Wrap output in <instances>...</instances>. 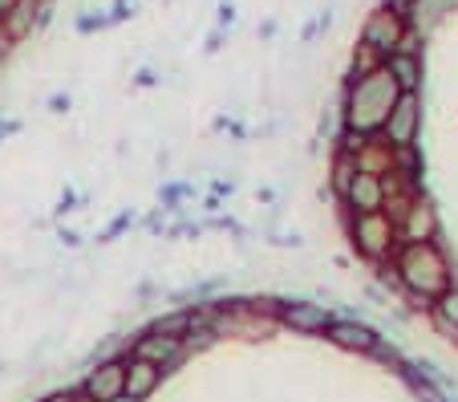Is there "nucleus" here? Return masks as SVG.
I'll use <instances>...</instances> for the list:
<instances>
[{
    "label": "nucleus",
    "mask_w": 458,
    "mask_h": 402,
    "mask_svg": "<svg viewBox=\"0 0 458 402\" xmlns=\"http://www.w3.org/2000/svg\"><path fill=\"white\" fill-rule=\"evenodd\" d=\"M381 134H386V147L389 150H410L422 134V98L418 94H402L394 102V110L386 114L381 123Z\"/></svg>",
    "instance_id": "5"
},
{
    "label": "nucleus",
    "mask_w": 458,
    "mask_h": 402,
    "mask_svg": "<svg viewBox=\"0 0 458 402\" xmlns=\"http://www.w3.org/2000/svg\"><path fill=\"white\" fill-rule=\"evenodd\" d=\"M402 98L398 81L386 73V65L369 73H357L345 86V102H341V118H345V134H361L369 139L373 131H381L386 114L394 110V102Z\"/></svg>",
    "instance_id": "1"
},
{
    "label": "nucleus",
    "mask_w": 458,
    "mask_h": 402,
    "mask_svg": "<svg viewBox=\"0 0 458 402\" xmlns=\"http://www.w3.org/2000/svg\"><path fill=\"white\" fill-rule=\"evenodd\" d=\"M341 200H345V208H353V216L381 211L386 208V179H381V171H361V167H357V175L349 179Z\"/></svg>",
    "instance_id": "6"
},
{
    "label": "nucleus",
    "mask_w": 458,
    "mask_h": 402,
    "mask_svg": "<svg viewBox=\"0 0 458 402\" xmlns=\"http://www.w3.org/2000/svg\"><path fill=\"white\" fill-rule=\"evenodd\" d=\"M325 333H329V338L337 341L341 350H357V354H373V346L381 341L365 321H333Z\"/></svg>",
    "instance_id": "13"
},
{
    "label": "nucleus",
    "mask_w": 458,
    "mask_h": 402,
    "mask_svg": "<svg viewBox=\"0 0 458 402\" xmlns=\"http://www.w3.org/2000/svg\"><path fill=\"white\" fill-rule=\"evenodd\" d=\"M134 358H147V362H155V366H163V370H171L174 362L182 358V338H171V333H142L139 341H134Z\"/></svg>",
    "instance_id": "11"
},
{
    "label": "nucleus",
    "mask_w": 458,
    "mask_h": 402,
    "mask_svg": "<svg viewBox=\"0 0 458 402\" xmlns=\"http://www.w3.org/2000/svg\"><path fill=\"white\" fill-rule=\"evenodd\" d=\"M163 374H166L163 366H155V362L134 358V354H130L126 378H122V402H147V398H155V390L163 386Z\"/></svg>",
    "instance_id": "8"
},
{
    "label": "nucleus",
    "mask_w": 458,
    "mask_h": 402,
    "mask_svg": "<svg viewBox=\"0 0 458 402\" xmlns=\"http://www.w3.org/2000/svg\"><path fill=\"white\" fill-rule=\"evenodd\" d=\"M406 37H410L406 17H402L398 9H389V4H377V9L365 17V25H361V49L377 53L381 62H386L394 49H402Z\"/></svg>",
    "instance_id": "3"
},
{
    "label": "nucleus",
    "mask_w": 458,
    "mask_h": 402,
    "mask_svg": "<svg viewBox=\"0 0 458 402\" xmlns=\"http://www.w3.org/2000/svg\"><path fill=\"white\" fill-rule=\"evenodd\" d=\"M122 378H126V362L110 358L98 370H89L86 382H81V394L89 402H122Z\"/></svg>",
    "instance_id": "9"
},
{
    "label": "nucleus",
    "mask_w": 458,
    "mask_h": 402,
    "mask_svg": "<svg viewBox=\"0 0 458 402\" xmlns=\"http://www.w3.org/2000/svg\"><path fill=\"white\" fill-rule=\"evenodd\" d=\"M442 313H446L450 321H458V297H454V293H446V297H442Z\"/></svg>",
    "instance_id": "15"
},
{
    "label": "nucleus",
    "mask_w": 458,
    "mask_h": 402,
    "mask_svg": "<svg viewBox=\"0 0 458 402\" xmlns=\"http://www.w3.org/2000/svg\"><path fill=\"white\" fill-rule=\"evenodd\" d=\"M454 9H458V0H410L406 4V29L410 33H430V29Z\"/></svg>",
    "instance_id": "12"
},
{
    "label": "nucleus",
    "mask_w": 458,
    "mask_h": 402,
    "mask_svg": "<svg viewBox=\"0 0 458 402\" xmlns=\"http://www.w3.org/2000/svg\"><path fill=\"white\" fill-rule=\"evenodd\" d=\"M381 65H386L389 78L398 81L402 94H418V90H422V73H426V65H422V53L414 49V41H410V37L402 41V49H394Z\"/></svg>",
    "instance_id": "7"
},
{
    "label": "nucleus",
    "mask_w": 458,
    "mask_h": 402,
    "mask_svg": "<svg viewBox=\"0 0 458 402\" xmlns=\"http://www.w3.org/2000/svg\"><path fill=\"white\" fill-rule=\"evenodd\" d=\"M394 219H386V211H365V216H353V248L365 256L369 264H381L389 252H394Z\"/></svg>",
    "instance_id": "4"
},
{
    "label": "nucleus",
    "mask_w": 458,
    "mask_h": 402,
    "mask_svg": "<svg viewBox=\"0 0 458 402\" xmlns=\"http://www.w3.org/2000/svg\"><path fill=\"white\" fill-rule=\"evenodd\" d=\"M13 9H17V0H0V21L9 17V13H13Z\"/></svg>",
    "instance_id": "16"
},
{
    "label": "nucleus",
    "mask_w": 458,
    "mask_h": 402,
    "mask_svg": "<svg viewBox=\"0 0 458 402\" xmlns=\"http://www.w3.org/2000/svg\"><path fill=\"white\" fill-rule=\"evenodd\" d=\"M276 317L284 325H293V329L301 333H325L333 325V313L325 305H312V301H284V305L276 309Z\"/></svg>",
    "instance_id": "10"
},
{
    "label": "nucleus",
    "mask_w": 458,
    "mask_h": 402,
    "mask_svg": "<svg viewBox=\"0 0 458 402\" xmlns=\"http://www.w3.org/2000/svg\"><path fill=\"white\" fill-rule=\"evenodd\" d=\"M430 232H434V211L426 208V203H414V208H410V219H406V236L430 240Z\"/></svg>",
    "instance_id": "14"
},
{
    "label": "nucleus",
    "mask_w": 458,
    "mask_h": 402,
    "mask_svg": "<svg viewBox=\"0 0 458 402\" xmlns=\"http://www.w3.org/2000/svg\"><path fill=\"white\" fill-rule=\"evenodd\" d=\"M398 280L406 285L414 297H446L450 293V269L442 261V252L430 240H410L398 256Z\"/></svg>",
    "instance_id": "2"
}]
</instances>
